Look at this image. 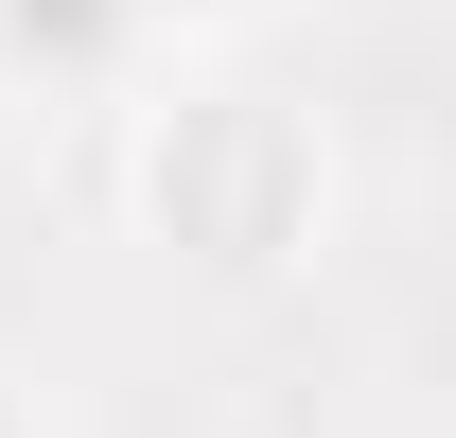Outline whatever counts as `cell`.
<instances>
[{
	"mask_svg": "<svg viewBox=\"0 0 456 438\" xmlns=\"http://www.w3.org/2000/svg\"><path fill=\"white\" fill-rule=\"evenodd\" d=\"M0 36H18V53H53V70H88L123 36V0H0Z\"/></svg>",
	"mask_w": 456,
	"mask_h": 438,
	"instance_id": "cell-1",
	"label": "cell"
}]
</instances>
